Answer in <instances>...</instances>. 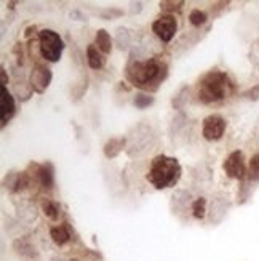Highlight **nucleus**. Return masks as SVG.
I'll return each instance as SVG.
<instances>
[{
	"instance_id": "6ab92c4d",
	"label": "nucleus",
	"mask_w": 259,
	"mask_h": 261,
	"mask_svg": "<svg viewBox=\"0 0 259 261\" xmlns=\"http://www.w3.org/2000/svg\"><path fill=\"white\" fill-rule=\"evenodd\" d=\"M152 98L151 96H146V95H138L136 96V99H134V105H136L138 108H146V106H149V105H152Z\"/></svg>"
},
{
	"instance_id": "39448f33",
	"label": "nucleus",
	"mask_w": 259,
	"mask_h": 261,
	"mask_svg": "<svg viewBox=\"0 0 259 261\" xmlns=\"http://www.w3.org/2000/svg\"><path fill=\"white\" fill-rule=\"evenodd\" d=\"M176 29L178 22L173 15H163L159 19H155L152 24V31L155 32V36L162 39L163 42H170L175 37Z\"/></svg>"
},
{
	"instance_id": "6e6552de",
	"label": "nucleus",
	"mask_w": 259,
	"mask_h": 261,
	"mask_svg": "<svg viewBox=\"0 0 259 261\" xmlns=\"http://www.w3.org/2000/svg\"><path fill=\"white\" fill-rule=\"evenodd\" d=\"M50 81H51V72H50V69H47L45 66L37 64V66L32 69V74H31V85H32V88L36 90L37 93L45 92V88H47V87L50 85Z\"/></svg>"
},
{
	"instance_id": "ddd939ff",
	"label": "nucleus",
	"mask_w": 259,
	"mask_h": 261,
	"mask_svg": "<svg viewBox=\"0 0 259 261\" xmlns=\"http://www.w3.org/2000/svg\"><path fill=\"white\" fill-rule=\"evenodd\" d=\"M39 179L42 186L45 188H51L53 186V168L51 165H42L39 167Z\"/></svg>"
},
{
	"instance_id": "f257e3e1",
	"label": "nucleus",
	"mask_w": 259,
	"mask_h": 261,
	"mask_svg": "<svg viewBox=\"0 0 259 261\" xmlns=\"http://www.w3.org/2000/svg\"><path fill=\"white\" fill-rule=\"evenodd\" d=\"M148 181L155 189H165L175 186L181 178V165L173 157L157 155L149 168Z\"/></svg>"
},
{
	"instance_id": "4468645a",
	"label": "nucleus",
	"mask_w": 259,
	"mask_h": 261,
	"mask_svg": "<svg viewBox=\"0 0 259 261\" xmlns=\"http://www.w3.org/2000/svg\"><path fill=\"white\" fill-rule=\"evenodd\" d=\"M123 147V140H110L106 147H104V154L106 157H116Z\"/></svg>"
},
{
	"instance_id": "20e7f679",
	"label": "nucleus",
	"mask_w": 259,
	"mask_h": 261,
	"mask_svg": "<svg viewBox=\"0 0 259 261\" xmlns=\"http://www.w3.org/2000/svg\"><path fill=\"white\" fill-rule=\"evenodd\" d=\"M39 40H40V53L45 60L54 63L61 58L64 43L58 32H54L51 29H45L40 32Z\"/></svg>"
},
{
	"instance_id": "f03ea898",
	"label": "nucleus",
	"mask_w": 259,
	"mask_h": 261,
	"mask_svg": "<svg viewBox=\"0 0 259 261\" xmlns=\"http://www.w3.org/2000/svg\"><path fill=\"white\" fill-rule=\"evenodd\" d=\"M232 82L221 71H211L198 82V99L202 103H216L232 93Z\"/></svg>"
},
{
	"instance_id": "0eeeda50",
	"label": "nucleus",
	"mask_w": 259,
	"mask_h": 261,
	"mask_svg": "<svg viewBox=\"0 0 259 261\" xmlns=\"http://www.w3.org/2000/svg\"><path fill=\"white\" fill-rule=\"evenodd\" d=\"M226 132V120H224L221 116H208L204 120V136L208 141H216Z\"/></svg>"
},
{
	"instance_id": "1a4fd4ad",
	"label": "nucleus",
	"mask_w": 259,
	"mask_h": 261,
	"mask_svg": "<svg viewBox=\"0 0 259 261\" xmlns=\"http://www.w3.org/2000/svg\"><path fill=\"white\" fill-rule=\"evenodd\" d=\"M0 120H2V125L15 116V99L11 96V93L7 90L5 85L0 88Z\"/></svg>"
},
{
	"instance_id": "412c9836",
	"label": "nucleus",
	"mask_w": 259,
	"mask_h": 261,
	"mask_svg": "<svg viewBox=\"0 0 259 261\" xmlns=\"http://www.w3.org/2000/svg\"><path fill=\"white\" fill-rule=\"evenodd\" d=\"M74 261H75V259H74Z\"/></svg>"
},
{
	"instance_id": "423d86ee",
	"label": "nucleus",
	"mask_w": 259,
	"mask_h": 261,
	"mask_svg": "<svg viewBox=\"0 0 259 261\" xmlns=\"http://www.w3.org/2000/svg\"><path fill=\"white\" fill-rule=\"evenodd\" d=\"M224 172L229 178H235V179H242L246 173L245 168V161H243V154L240 151H234L232 154H229V157L224 161Z\"/></svg>"
},
{
	"instance_id": "a211bd4d",
	"label": "nucleus",
	"mask_w": 259,
	"mask_h": 261,
	"mask_svg": "<svg viewBox=\"0 0 259 261\" xmlns=\"http://www.w3.org/2000/svg\"><path fill=\"white\" fill-rule=\"evenodd\" d=\"M42 207H43V213L47 215L50 220L58 218V207H56V203H53L51 200H45Z\"/></svg>"
},
{
	"instance_id": "7ed1b4c3",
	"label": "nucleus",
	"mask_w": 259,
	"mask_h": 261,
	"mask_svg": "<svg viewBox=\"0 0 259 261\" xmlns=\"http://www.w3.org/2000/svg\"><path fill=\"white\" fill-rule=\"evenodd\" d=\"M162 66L155 60H148V61H136L128 66L127 75L130 81L138 85V87H146L152 82H155L160 77Z\"/></svg>"
},
{
	"instance_id": "9b49d317",
	"label": "nucleus",
	"mask_w": 259,
	"mask_h": 261,
	"mask_svg": "<svg viewBox=\"0 0 259 261\" xmlns=\"http://www.w3.org/2000/svg\"><path fill=\"white\" fill-rule=\"evenodd\" d=\"M98 50L99 48H96L95 45H88V48H87V58H88V64L92 69H99V67L104 66V56Z\"/></svg>"
},
{
	"instance_id": "f8f14e48",
	"label": "nucleus",
	"mask_w": 259,
	"mask_h": 261,
	"mask_svg": "<svg viewBox=\"0 0 259 261\" xmlns=\"http://www.w3.org/2000/svg\"><path fill=\"white\" fill-rule=\"evenodd\" d=\"M96 45H98V48L103 51V53H110L112 50V40H110V36L107 34V31L104 29H99L96 32Z\"/></svg>"
},
{
	"instance_id": "f3484780",
	"label": "nucleus",
	"mask_w": 259,
	"mask_h": 261,
	"mask_svg": "<svg viewBox=\"0 0 259 261\" xmlns=\"http://www.w3.org/2000/svg\"><path fill=\"white\" fill-rule=\"evenodd\" d=\"M189 21H190V24H194V26H202V24H205V21H207V13H204V11H200V10H192L189 15Z\"/></svg>"
},
{
	"instance_id": "9d476101",
	"label": "nucleus",
	"mask_w": 259,
	"mask_h": 261,
	"mask_svg": "<svg viewBox=\"0 0 259 261\" xmlns=\"http://www.w3.org/2000/svg\"><path fill=\"white\" fill-rule=\"evenodd\" d=\"M50 236H51V239H53V242L56 245H64L71 239V232H69V229H67L66 224L54 226V228H51Z\"/></svg>"
},
{
	"instance_id": "2eb2a0df",
	"label": "nucleus",
	"mask_w": 259,
	"mask_h": 261,
	"mask_svg": "<svg viewBox=\"0 0 259 261\" xmlns=\"http://www.w3.org/2000/svg\"><path fill=\"white\" fill-rule=\"evenodd\" d=\"M205 212H207V200L205 197H198L194 203H192V213L194 217L202 220L205 217Z\"/></svg>"
},
{
	"instance_id": "dca6fc26",
	"label": "nucleus",
	"mask_w": 259,
	"mask_h": 261,
	"mask_svg": "<svg viewBox=\"0 0 259 261\" xmlns=\"http://www.w3.org/2000/svg\"><path fill=\"white\" fill-rule=\"evenodd\" d=\"M248 178L251 181H257L259 179V154H254L250 161V167H248Z\"/></svg>"
},
{
	"instance_id": "aec40b11",
	"label": "nucleus",
	"mask_w": 259,
	"mask_h": 261,
	"mask_svg": "<svg viewBox=\"0 0 259 261\" xmlns=\"http://www.w3.org/2000/svg\"><path fill=\"white\" fill-rule=\"evenodd\" d=\"M181 5H183V2H162V4H160L162 10H165V11L179 10V8H181Z\"/></svg>"
}]
</instances>
